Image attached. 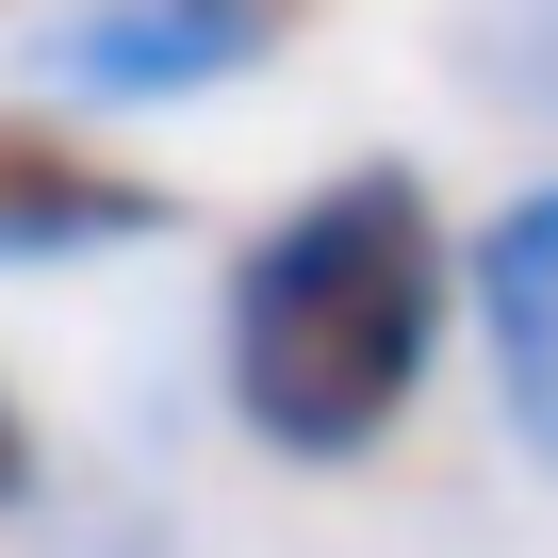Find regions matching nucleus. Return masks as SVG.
<instances>
[{
	"label": "nucleus",
	"mask_w": 558,
	"mask_h": 558,
	"mask_svg": "<svg viewBox=\"0 0 558 558\" xmlns=\"http://www.w3.org/2000/svg\"><path fill=\"white\" fill-rule=\"evenodd\" d=\"M214 427L279 476H378L460 378V214L411 148H345L214 263Z\"/></svg>",
	"instance_id": "nucleus-1"
},
{
	"label": "nucleus",
	"mask_w": 558,
	"mask_h": 558,
	"mask_svg": "<svg viewBox=\"0 0 558 558\" xmlns=\"http://www.w3.org/2000/svg\"><path fill=\"white\" fill-rule=\"evenodd\" d=\"M296 34H313V0H50V17H34V83L66 116L132 132V116H181V99L263 83Z\"/></svg>",
	"instance_id": "nucleus-2"
},
{
	"label": "nucleus",
	"mask_w": 558,
	"mask_h": 558,
	"mask_svg": "<svg viewBox=\"0 0 558 558\" xmlns=\"http://www.w3.org/2000/svg\"><path fill=\"white\" fill-rule=\"evenodd\" d=\"M460 362H476L493 444L558 493V165L460 214Z\"/></svg>",
	"instance_id": "nucleus-3"
},
{
	"label": "nucleus",
	"mask_w": 558,
	"mask_h": 558,
	"mask_svg": "<svg viewBox=\"0 0 558 558\" xmlns=\"http://www.w3.org/2000/svg\"><path fill=\"white\" fill-rule=\"evenodd\" d=\"M165 230H181L165 165H132L66 99H0V279H66V263H116V246H165Z\"/></svg>",
	"instance_id": "nucleus-4"
},
{
	"label": "nucleus",
	"mask_w": 558,
	"mask_h": 558,
	"mask_svg": "<svg viewBox=\"0 0 558 558\" xmlns=\"http://www.w3.org/2000/svg\"><path fill=\"white\" fill-rule=\"evenodd\" d=\"M460 66H476L509 116L558 132V0H460Z\"/></svg>",
	"instance_id": "nucleus-5"
},
{
	"label": "nucleus",
	"mask_w": 558,
	"mask_h": 558,
	"mask_svg": "<svg viewBox=\"0 0 558 558\" xmlns=\"http://www.w3.org/2000/svg\"><path fill=\"white\" fill-rule=\"evenodd\" d=\"M50 509V427H34V395L0 378V525H34Z\"/></svg>",
	"instance_id": "nucleus-6"
}]
</instances>
